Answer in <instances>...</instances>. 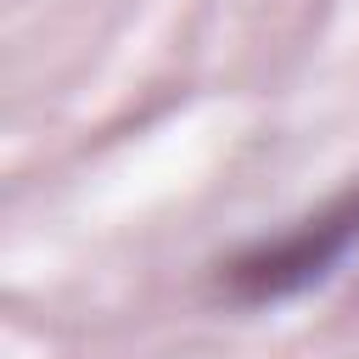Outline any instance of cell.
<instances>
[{
  "label": "cell",
  "mask_w": 359,
  "mask_h": 359,
  "mask_svg": "<svg viewBox=\"0 0 359 359\" xmlns=\"http://www.w3.org/2000/svg\"><path fill=\"white\" fill-rule=\"evenodd\" d=\"M353 252H359V185L331 196L320 213L286 224L280 236H264L230 264H219V286L230 303L264 309V303L303 297L309 286H325Z\"/></svg>",
  "instance_id": "cell-1"
}]
</instances>
